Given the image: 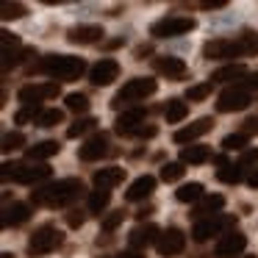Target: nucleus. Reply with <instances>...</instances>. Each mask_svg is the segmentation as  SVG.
I'll use <instances>...</instances> for the list:
<instances>
[{
  "label": "nucleus",
  "mask_w": 258,
  "mask_h": 258,
  "mask_svg": "<svg viewBox=\"0 0 258 258\" xmlns=\"http://www.w3.org/2000/svg\"><path fill=\"white\" fill-rule=\"evenodd\" d=\"M145 117L147 111L145 108H125V114H119L117 122H114V134L117 136H136L139 134V128L145 125Z\"/></svg>",
  "instance_id": "nucleus-13"
},
{
  "label": "nucleus",
  "mask_w": 258,
  "mask_h": 258,
  "mask_svg": "<svg viewBox=\"0 0 258 258\" xmlns=\"http://www.w3.org/2000/svg\"><path fill=\"white\" fill-rule=\"evenodd\" d=\"M244 258H258V255H244Z\"/></svg>",
  "instance_id": "nucleus-56"
},
{
  "label": "nucleus",
  "mask_w": 258,
  "mask_h": 258,
  "mask_svg": "<svg viewBox=\"0 0 258 258\" xmlns=\"http://www.w3.org/2000/svg\"><path fill=\"white\" fill-rule=\"evenodd\" d=\"M108 153V136L106 134H95L92 139H86L84 145L78 147V158L81 161H97Z\"/></svg>",
  "instance_id": "nucleus-17"
},
{
  "label": "nucleus",
  "mask_w": 258,
  "mask_h": 258,
  "mask_svg": "<svg viewBox=\"0 0 258 258\" xmlns=\"http://www.w3.org/2000/svg\"><path fill=\"white\" fill-rule=\"evenodd\" d=\"M186 114H189V103H183L180 97H172V100H167V106H164V119H167L169 125L183 122Z\"/></svg>",
  "instance_id": "nucleus-25"
},
{
  "label": "nucleus",
  "mask_w": 258,
  "mask_h": 258,
  "mask_svg": "<svg viewBox=\"0 0 258 258\" xmlns=\"http://www.w3.org/2000/svg\"><path fill=\"white\" fill-rule=\"evenodd\" d=\"M25 14H28V9H25L23 3H9V0L0 3V17L6 20V23L9 20H20V17H25Z\"/></svg>",
  "instance_id": "nucleus-35"
},
{
  "label": "nucleus",
  "mask_w": 258,
  "mask_h": 258,
  "mask_svg": "<svg viewBox=\"0 0 258 258\" xmlns=\"http://www.w3.org/2000/svg\"><path fill=\"white\" fill-rule=\"evenodd\" d=\"M28 219H31L28 203H14V206H9L6 214H3V225H6V228H20V225H25Z\"/></svg>",
  "instance_id": "nucleus-24"
},
{
  "label": "nucleus",
  "mask_w": 258,
  "mask_h": 258,
  "mask_svg": "<svg viewBox=\"0 0 258 258\" xmlns=\"http://www.w3.org/2000/svg\"><path fill=\"white\" fill-rule=\"evenodd\" d=\"M117 78H119V64L114 61V58H103V61H97L95 67L89 70V81L95 86H108Z\"/></svg>",
  "instance_id": "nucleus-16"
},
{
  "label": "nucleus",
  "mask_w": 258,
  "mask_h": 258,
  "mask_svg": "<svg viewBox=\"0 0 258 258\" xmlns=\"http://www.w3.org/2000/svg\"><path fill=\"white\" fill-rule=\"evenodd\" d=\"M103 258H108V255H103Z\"/></svg>",
  "instance_id": "nucleus-57"
},
{
  "label": "nucleus",
  "mask_w": 258,
  "mask_h": 258,
  "mask_svg": "<svg viewBox=\"0 0 258 258\" xmlns=\"http://www.w3.org/2000/svg\"><path fill=\"white\" fill-rule=\"evenodd\" d=\"M95 189H106L111 191L114 186H119L125 180V169L122 167H106V169H97L95 172Z\"/></svg>",
  "instance_id": "nucleus-21"
},
{
  "label": "nucleus",
  "mask_w": 258,
  "mask_h": 258,
  "mask_svg": "<svg viewBox=\"0 0 258 258\" xmlns=\"http://www.w3.org/2000/svg\"><path fill=\"white\" fill-rule=\"evenodd\" d=\"M203 56L208 58V61H228V58H236V56H244L239 47V42L236 39H211L203 45Z\"/></svg>",
  "instance_id": "nucleus-10"
},
{
  "label": "nucleus",
  "mask_w": 258,
  "mask_h": 258,
  "mask_svg": "<svg viewBox=\"0 0 258 258\" xmlns=\"http://www.w3.org/2000/svg\"><path fill=\"white\" fill-rule=\"evenodd\" d=\"M247 247V236L239 230H230V233L219 236L217 247H214V258H239Z\"/></svg>",
  "instance_id": "nucleus-11"
},
{
  "label": "nucleus",
  "mask_w": 258,
  "mask_h": 258,
  "mask_svg": "<svg viewBox=\"0 0 258 258\" xmlns=\"http://www.w3.org/2000/svg\"><path fill=\"white\" fill-rule=\"evenodd\" d=\"M64 241V233L56 228V225H42V228H36L34 233H31L28 239V255H47V252L58 250Z\"/></svg>",
  "instance_id": "nucleus-5"
},
{
  "label": "nucleus",
  "mask_w": 258,
  "mask_h": 258,
  "mask_svg": "<svg viewBox=\"0 0 258 258\" xmlns=\"http://www.w3.org/2000/svg\"><path fill=\"white\" fill-rule=\"evenodd\" d=\"M108 200H111V191H106V189L89 191V214H103L108 208Z\"/></svg>",
  "instance_id": "nucleus-30"
},
{
  "label": "nucleus",
  "mask_w": 258,
  "mask_h": 258,
  "mask_svg": "<svg viewBox=\"0 0 258 258\" xmlns=\"http://www.w3.org/2000/svg\"><path fill=\"white\" fill-rule=\"evenodd\" d=\"M23 145H25V134H20V131H12V134L3 136V150H6V153L20 150Z\"/></svg>",
  "instance_id": "nucleus-42"
},
{
  "label": "nucleus",
  "mask_w": 258,
  "mask_h": 258,
  "mask_svg": "<svg viewBox=\"0 0 258 258\" xmlns=\"http://www.w3.org/2000/svg\"><path fill=\"white\" fill-rule=\"evenodd\" d=\"M20 103L25 106H42V100H53L58 97V84L56 81H47V84H28L17 92Z\"/></svg>",
  "instance_id": "nucleus-9"
},
{
  "label": "nucleus",
  "mask_w": 258,
  "mask_h": 258,
  "mask_svg": "<svg viewBox=\"0 0 258 258\" xmlns=\"http://www.w3.org/2000/svg\"><path fill=\"white\" fill-rule=\"evenodd\" d=\"M195 28H197L195 17H164L150 25V36H156V39H172V36H183Z\"/></svg>",
  "instance_id": "nucleus-7"
},
{
  "label": "nucleus",
  "mask_w": 258,
  "mask_h": 258,
  "mask_svg": "<svg viewBox=\"0 0 258 258\" xmlns=\"http://www.w3.org/2000/svg\"><path fill=\"white\" fill-rule=\"evenodd\" d=\"M153 191H156V178H153V175H142V178H136L134 183L128 186L125 200L128 203H142V200H147Z\"/></svg>",
  "instance_id": "nucleus-19"
},
{
  "label": "nucleus",
  "mask_w": 258,
  "mask_h": 258,
  "mask_svg": "<svg viewBox=\"0 0 258 258\" xmlns=\"http://www.w3.org/2000/svg\"><path fill=\"white\" fill-rule=\"evenodd\" d=\"M211 158V150L206 145H189L180 150V164H206Z\"/></svg>",
  "instance_id": "nucleus-27"
},
{
  "label": "nucleus",
  "mask_w": 258,
  "mask_h": 258,
  "mask_svg": "<svg viewBox=\"0 0 258 258\" xmlns=\"http://www.w3.org/2000/svg\"><path fill=\"white\" fill-rule=\"evenodd\" d=\"M0 42H3V50H6V47H20V39L12 36V34H6V31L0 34Z\"/></svg>",
  "instance_id": "nucleus-47"
},
{
  "label": "nucleus",
  "mask_w": 258,
  "mask_h": 258,
  "mask_svg": "<svg viewBox=\"0 0 258 258\" xmlns=\"http://www.w3.org/2000/svg\"><path fill=\"white\" fill-rule=\"evenodd\" d=\"M150 53H153V47H150V45L136 47V58H139V61H145V56H150Z\"/></svg>",
  "instance_id": "nucleus-51"
},
{
  "label": "nucleus",
  "mask_w": 258,
  "mask_h": 258,
  "mask_svg": "<svg viewBox=\"0 0 258 258\" xmlns=\"http://www.w3.org/2000/svg\"><path fill=\"white\" fill-rule=\"evenodd\" d=\"M103 28L100 25H75V28L67 31V39L73 45H95V42L103 39Z\"/></svg>",
  "instance_id": "nucleus-18"
},
{
  "label": "nucleus",
  "mask_w": 258,
  "mask_h": 258,
  "mask_svg": "<svg viewBox=\"0 0 258 258\" xmlns=\"http://www.w3.org/2000/svg\"><path fill=\"white\" fill-rule=\"evenodd\" d=\"M156 134H158V128H156V125L145 122V125H142V128H139V134H136V136H139V139H153V136H156Z\"/></svg>",
  "instance_id": "nucleus-46"
},
{
  "label": "nucleus",
  "mask_w": 258,
  "mask_h": 258,
  "mask_svg": "<svg viewBox=\"0 0 258 258\" xmlns=\"http://www.w3.org/2000/svg\"><path fill=\"white\" fill-rule=\"evenodd\" d=\"M156 70L161 75H167V78H178V81L189 75L186 61H183V58H178V56H161V58H156Z\"/></svg>",
  "instance_id": "nucleus-20"
},
{
  "label": "nucleus",
  "mask_w": 258,
  "mask_h": 258,
  "mask_svg": "<svg viewBox=\"0 0 258 258\" xmlns=\"http://www.w3.org/2000/svg\"><path fill=\"white\" fill-rule=\"evenodd\" d=\"M42 111H45L42 106H23L17 114H14V122H17V125H25L28 119H39Z\"/></svg>",
  "instance_id": "nucleus-39"
},
{
  "label": "nucleus",
  "mask_w": 258,
  "mask_h": 258,
  "mask_svg": "<svg viewBox=\"0 0 258 258\" xmlns=\"http://www.w3.org/2000/svg\"><path fill=\"white\" fill-rule=\"evenodd\" d=\"M247 139H250V136H244L241 134V131H236V134H230V136H225L222 139V150H241L244 153L247 150Z\"/></svg>",
  "instance_id": "nucleus-37"
},
{
  "label": "nucleus",
  "mask_w": 258,
  "mask_h": 258,
  "mask_svg": "<svg viewBox=\"0 0 258 258\" xmlns=\"http://www.w3.org/2000/svg\"><path fill=\"white\" fill-rule=\"evenodd\" d=\"M156 250H158V255H161V258L180 255V252L186 250V233L180 228H167L161 233V239H158Z\"/></svg>",
  "instance_id": "nucleus-12"
},
{
  "label": "nucleus",
  "mask_w": 258,
  "mask_h": 258,
  "mask_svg": "<svg viewBox=\"0 0 258 258\" xmlns=\"http://www.w3.org/2000/svg\"><path fill=\"white\" fill-rule=\"evenodd\" d=\"M239 164H241V167H250V164H258V147H250V150H244V153H241Z\"/></svg>",
  "instance_id": "nucleus-44"
},
{
  "label": "nucleus",
  "mask_w": 258,
  "mask_h": 258,
  "mask_svg": "<svg viewBox=\"0 0 258 258\" xmlns=\"http://www.w3.org/2000/svg\"><path fill=\"white\" fill-rule=\"evenodd\" d=\"M214 92V81H206V84H197V86H189L186 89V100L197 103V100H206L208 95Z\"/></svg>",
  "instance_id": "nucleus-36"
},
{
  "label": "nucleus",
  "mask_w": 258,
  "mask_h": 258,
  "mask_svg": "<svg viewBox=\"0 0 258 258\" xmlns=\"http://www.w3.org/2000/svg\"><path fill=\"white\" fill-rule=\"evenodd\" d=\"M117 258H142V252L139 250H125V252H119Z\"/></svg>",
  "instance_id": "nucleus-52"
},
{
  "label": "nucleus",
  "mask_w": 258,
  "mask_h": 258,
  "mask_svg": "<svg viewBox=\"0 0 258 258\" xmlns=\"http://www.w3.org/2000/svg\"><path fill=\"white\" fill-rule=\"evenodd\" d=\"M239 86H244L247 92H250V89H258V73H250V75H247V78L241 81Z\"/></svg>",
  "instance_id": "nucleus-48"
},
{
  "label": "nucleus",
  "mask_w": 258,
  "mask_h": 258,
  "mask_svg": "<svg viewBox=\"0 0 258 258\" xmlns=\"http://www.w3.org/2000/svg\"><path fill=\"white\" fill-rule=\"evenodd\" d=\"M252 103V97H250V92L244 89V86H228V89H222L219 92V97H217V111L219 114H233V111H244L247 106Z\"/></svg>",
  "instance_id": "nucleus-8"
},
{
  "label": "nucleus",
  "mask_w": 258,
  "mask_h": 258,
  "mask_svg": "<svg viewBox=\"0 0 258 258\" xmlns=\"http://www.w3.org/2000/svg\"><path fill=\"white\" fill-rule=\"evenodd\" d=\"M122 222H125V208H117V211H111L106 219H103V233H111V230H117Z\"/></svg>",
  "instance_id": "nucleus-41"
},
{
  "label": "nucleus",
  "mask_w": 258,
  "mask_h": 258,
  "mask_svg": "<svg viewBox=\"0 0 258 258\" xmlns=\"http://www.w3.org/2000/svg\"><path fill=\"white\" fill-rule=\"evenodd\" d=\"M58 153H61V145H58V142H53V139H47V142H36L34 147H28V150H25V156H28V161L39 164V161H45V158L58 156Z\"/></svg>",
  "instance_id": "nucleus-23"
},
{
  "label": "nucleus",
  "mask_w": 258,
  "mask_h": 258,
  "mask_svg": "<svg viewBox=\"0 0 258 258\" xmlns=\"http://www.w3.org/2000/svg\"><path fill=\"white\" fill-rule=\"evenodd\" d=\"M61 122H64V111H61V108H45L42 117L36 119L39 128H56V125H61Z\"/></svg>",
  "instance_id": "nucleus-34"
},
{
  "label": "nucleus",
  "mask_w": 258,
  "mask_h": 258,
  "mask_svg": "<svg viewBox=\"0 0 258 258\" xmlns=\"http://www.w3.org/2000/svg\"><path fill=\"white\" fill-rule=\"evenodd\" d=\"M161 233H164V230H158L153 222H142L139 228H134V230H131L128 244L134 247V250H145V247H150V244H158Z\"/></svg>",
  "instance_id": "nucleus-14"
},
{
  "label": "nucleus",
  "mask_w": 258,
  "mask_h": 258,
  "mask_svg": "<svg viewBox=\"0 0 258 258\" xmlns=\"http://www.w3.org/2000/svg\"><path fill=\"white\" fill-rule=\"evenodd\" d=\"M28 56H34V47H6L3 50V73H9L12 67L23 64Z\"/></svg>",
  "instance_id": "nucleus-26"
},
{
  "label": "nucleus",
  "mask_w": 258,
  "mask_h": 258,
  "mask_svg": "<svg viewBox=\"0 0 258 258\" xmlns=\"http://www.w3.org/2000/svg\"><path fill=\"white\" fill-rule=\"evenodd\" d=\"M230 230H236V217H230V214H214V217H203L200 222L191 225V239L208 241L211 236H225Z\"/></svg>",
  "instance_id": "nucleus-4"
},
{
  "label": "nucleus",
  "mask_w": 258,
  "mask_h": 258,
  "mask_svg": "<svg viewBox=\"0 0 258 258\" xmlns=\"http://www.w3.org/2000/svg\"><path fill=\"white\" fill-rule=\"evenodd\" d=\"M241 164H225V167L217 169V180H222V183H239L241 180Z\"/></svg>",
  "instance_id": "nucleus-33"
},
{
  "label": "nucleus",
  "mask_w": 258,
  "mask_h": 258,
  "mask_svg": "<svg viewBox=\"0 0 258 258\" xmlns=\"http://www.w3.org/2000/svg\"><path fill=\"white\" fill-rule=\"evenodd\" d=\"M247 186H250V189H258V167L250 169V175H247Z\"/></svg>",
  "instance_id": "nucleus-50"
},
{
  "label": "nucleus",
  "mask_w": 258,
  "mask_h": 258,
  "mask_svg": "<svg viewBox=\"0 0 258 258\" xmlns=\"http://www.w3.org/2000/svg\"><path fill=\"white\" fill-rule=\"evenodd\" d=\"M175 197H178L180 203H197V200L206 197V189H203V183H183L175 191Z\"/></svg>",
  "instance_id": "nucleus-29"
},
{
  "label": "nucleus",
  "mask_w": 258,
  "mask_h": 258,
  "mask_svg": "<svg viewBox=\"0 0 258 258\" xmlns=\"http://www.w3.org/2000/svg\"><path fill=\"white\" fill-rule=\"evenodd\" d=\"M247 67L244 64H228V67H219L214 70V75L208 81H214V84H233V81H244L247 78ZM236 86V84H233Z\"/></svg>",
  "instance_id": "nucleus-22"
},
{
  "label": "nucleus",
  "mask_w": 258,
  "mask_h": 258,
  "mask_svg": "<svg viewBox=\"0 0 258 258\" xmlns=\"http://www.w3.org/2000/svg\"><path fill=\"white\" fill-rule=\"evenodd\" d=\"M211 128H214V117H200V119H195L191 125H186V128L175 131V142H178V145H191L195 139L206 136Z\"/></svg>",
  "instance_id": "nucleus-15"
},
{
  "label": "nucleus",
  "mask_w": 258,
  "mask_h": 258,
  "mask_svg": "<svg viewBox=\"0 0 258 258\" xmlns=\"http://www.w3.org/2000/svg\"><path fill=\"white\" fill-rule=\"evenodd\" d=\"M122 45H125V39H111V42H106L108 50H114V47H122Z\"/></svg>",
  "instance_id": "nucleus-54"
},
{
  "label": "nucleus",
  "mask_w": 258,
  "mask_h": 258,
  "mask_svg": "<svg viewBox=\"0 0 258 258\" xmlns=\"http://www.w3.org/2000/svg\"><path fill=\"white\" fill-rule=\"evenodd\" d=\"M81 195H84V180L64 178V180H56V183H47L42 189L31 191V203L45 206V208H64L70 203H75Z\"/></svg>",
  "instance_id": "nucleus-1"
},
{
  "label": "nucleus",
  "mask_w": 258,
  "mask_h": 258,
  "mask_svg": "<svg viewBox=\"0 0 258 258\" xmlns=\"http://www.w3.org/2000/svg\"><path fill=\"white\" fill-rule=\"evenodd\" d=\"M241 134L244 136H258V114L255 117H247L244 122H241Z\"/></svg>",
  "instance_id": "nucleus-43"
},
{
  "label": "nucleus",
  "mask_w": 258,
  "mask_h": 258,
  "mask_svg": "<svg viewBox=\"0 0 258 258\" xmlns=\"http://www.w3.org/2000/svg\"><path fill=\"white\" fill-rule=\"evenodd\" d=\"M158 84L153 78H134V81H125V86L114 95L111 100V108H125L131 103H139V100H147L150 95H156Z\"/></svg>",
  "instance_id": "nucleus-3"
},
{
  "label": "nucleus",
  "mask_w": 258,
  "mask_h": 258,
  "mask_svg": "<svg viewBox=\"0 0 258 258\" xmlns=\"http://www.w3.org/2000/svg\"><path fill=\"white\" fill-rule=\"evenodd\" d=\"M236 42H239V47H241L244 56H258V31L244 28L239 36H236Z\"/></svg>",
  "instance_id": "nucleus-28"
},
{
  "label": "nucleus",
  "mask_w": 258,
  "mask_h": 258,
  "mask_svg": "<svg viewBox=\"0 0 258 258\" xmlns=\"http://www.w3.org/2000/svg\"><path fill=\"white\" fill-rule=\"evenodd\" d=\"M222 206H225V197L222 195H206L200 200V206H197V214H200V217H211V214L219 211Z\"/></svg>",
  "instance_id": "nucleus-32"
},
{
  "label": "nucleus",
  "mask_w": 258,
  "mask_h": 258,
  "mask_svg": "<svg viewBox=\"0 0 258 258\" xmlns=\"http://www.w3.org/2000/svg\"><path fill=\"white\" fill-rule=\"evenodd\" d=\"M150 214H153V206H147V208H142V211H136V217H139L142 222H145V219L150 217Z\"/></svg>",
  "instance_id": "nucleus-53"
},
{
  "label": "nucleus",
  "mask_w": 258,
  "mask_h": 258,
  "mask_svg": "<svg viewBox=\"0 0 258 258\" xmlns=\"http://www.w3.org/2000/svg\"><path fill=\"white\" fill-rule=\"evenodd\" d=\"M3 178H12L14 183H39L50 178L47 164H3Z\"/></svg>",
  "instance_id": "nucleus-6"
},
{
  "label": "nucleus",
  "mask_w": 258,
  "mask_h": 258,
  "mask_svg": "<svg viewBox=\"0 0 258 258\" xmlns=\"http://www.w3.org/2000/svg\"><path fill=\"white\" fill-rule=\"evenodd\" d=\"M84 222H86V214L84 211H70L67 214V225H70V228H81Z\"/></svg>",
  "instance_id": "nucleus-45"
},
{
  "label": "nucleus",
  "mask_w": 258,
  "mask_h": 258,
  "mask_svg": "<svg viewBox=\"0 0 258 258\" xmlns=\"http://www.w3.org/2000/svg\"><path fill=\"white\" fill-rule=\"evenodd\" d=\"M95 125H97L95 117H78V119H75V122L67 128V136H70V139H78V136H84V134H89V131H95Z\"/></svg>",
  "instance_id": "nucleus-31"
},
{
  "label": "nucleus",
  "mask_w": 258,
  "mask_h": 258,
  "mask_svg": "<svg viewBox=\"0 0 258 258\" xmlns=\"http://www.w3.org/2000/svg\"><path fill=\"white\" fill-rule=\"evenodd\" d=\"M3 258H12V252H3Z\"/></svg>",
  "instance_id": "nucleus-55"
},
{
  "label": "nucleus",
  "mask_w": 258,
  "mask_h": 258,
  "mask_svg": "<svg viewBox=\"0 0 258 258\" xmlns=\"http://www.w3.org/2000/svg\"><path fill=\"white\" fill-rule=\"evenodd\" d=\"M183 172H186V169H183V164H164V167H161V180H167V183H175V180H180V178H183Z\"/></svg>",
  "instance_id": "nucleus-40"
},
{
  "label": "nucleus",
  "mask_w": 258,
  "mask_h": 258,
  "mask_svg": "<svg viewBox=\"0 0 258 258\" xmlns=\"http://www.w3.org/2000/svg\"><path fill=\"white\" fill-rule=\"evenodd\" d=\"M225 3H228V0H203L200 6H203V9H222Z\"/></svg>",
  "instance_id": "nucleus-49"
},
{
  "label": "nucleus",
  "mask_w": 258,
  "mask_h": 258,
  "mask_svg": "<svg viewBox=\"0 0 258 258\" xmlns=\"http://www.w3.org/2000/svg\"><path fill=\"white\" fill-rule=\"evenodd\" d=\"M84 70H86V61H84V58H78V56H61V53L45 56L39 64H36V73L53 78L56 84L81 78V75H84Z\"/></svg>",
  "instance_id": "nucleus-2"
},
{
  "label": "nucleus",
  "mask_w": 258,
  "mask_h": 258,
  "mask_svg": "<svg viewBox=\"0 0 258 258\" xmlns=\"http://www.w3.org/2000/svg\"><path fill=\"white\" fill-rule=\"evenodd\" d=\"M67 108H70L73 114L89 111V97H86L84 92H73V95H67Z\"/></svg>",
  "instance_id": "nucleus-38"
}]
</instances>
